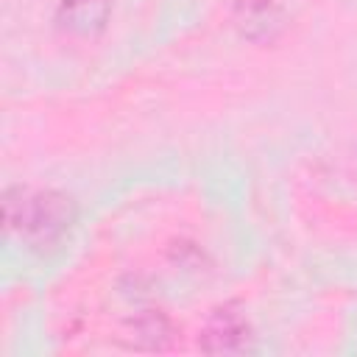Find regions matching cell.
Wrapping results in <instances>:
<instances>
[{
	"mask_svg": "<svg viewBox=\"0 0 357 357\" xmlns=\"http://www.w3.org/2000/svg\"><path fill=\"white\" fill-rule=\"evenodd\" d=\"M176 329L170 324V318L159 310H142L134 318H128L126 324V340L134 349H145V351H162L173 343Z\"/></svg>",
	"mask_w": 357,
	"mask_h": 357,
	"instance_id": "obj_5",
	"label": "cell"
},
{
	"mask_svg": "<svg viewBox=\"0 0 357 357\" xmlns=\"http://www.w3.org/2000/svg\"><path fill=\"white\" fill-rule=\"evenodd\" d=\"M3 215L8 231L20 234L33 248L56 245L75 223V201L59 190H25L11 187L3 198Z\"/></svg>",
	"mask_w": 357,
	"mask_h": 357,
	"instance_id": "obj_1",
	"label": "cell"
},
{
	"mask_svg": "<svg viewBox=\"0 0 357 357\" xmlns=\"http://www.w3.org/2000/svg\"><path fill=\"white\" fill-rule=\"evenodd\" d=\"M112 14L109 0H61L56 8V25L73 36H98Z\"/></svg>",
	"mask_w": 357,
	"mask_h": 357,
	"instance_id": "obj_4",
	"label": "cell"
},
{
	"mask_svg": "<svg viewBox=\"0 0 357 357\" xmlns=\"http://www.w3.org/2000/svg\"><path fill=\"white\" fill-rule=\"evenodd\" d=\"M231 25L243 39L271 45L284 33L287 17L273 0H237L231 6Z\"/></svg>",
	"mask_w": 357,
	"mask_h": 357,
	"instance_id": "obj_2",
	"label": "cell"
},
{
	"mask_svg": "<svg viewBox=\"0 0 357 357\" xmlns=\"http://www.w3.org/2000/svg\"><path fill=\"white\" fill-rule=\"evenodd\" d=\"M248 340H251L248 321L234 307H218L198 335L201 351H209V354L243 351L248 346Z\"/></svg>",
	"mask_w": 357,
	"mask_h": 357,
	"instance_id": "obj_3",
	"label": "cell"
}]
</instances>
